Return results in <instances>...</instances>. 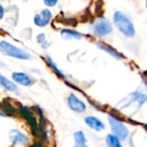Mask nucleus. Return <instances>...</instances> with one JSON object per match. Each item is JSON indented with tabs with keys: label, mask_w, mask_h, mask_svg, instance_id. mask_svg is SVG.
Masks as SVG:
<instances>
[{
	"label": "nucleus",
	"mask_w": 147,
	"mask_h": 147,
	"mask_svg": "<svg viewBox=\"0 0 147 147\" xmlns=\"http://www.w3.org/2000/svg\"><path fill=\"white\" fill-rule=\"evenodd\" d=\"M114 21L119 30L127 37H133L135 34V28L132 21L122 12L116 11L114 16Z\"/></svg>",
	"instance_id": "1"
},
{
	"label": "nucleus",
	"mask_w": 147,
	"mask_h": 147,
	"mask_svg": "<svg viewBox=\"0 0 147 147\" xmlns=\"http://www.w3.org/2000/svg\"><path fill=\"white\" fill-rule=\"evenodd\" d=\"M0 48H1V52L7 55V56H10L13 58H16L19 59H30V55L26 53L25 51L11 45L10 43L2 40L0 43Z\"/></svg>",
	"instance_id": "2"
},
{
	"label": "nucleus",
	"mask_w": 147,
	"mask_h": 147,
	"mask_svg": "<svg viewBox=\"0 0 147 147\" xmlns=\"http://www.w3.org/2000/svg\"><path fill=\"white\" fill-rule=\"evenodd\" d=\"M108 119H109V122L110 124L113 134L121 140H126L129 134L127 127L121 121L117 120L116 118L111 115H109Z\"/></svg>",
	"instance_id": "3"
},
{
	"label": "nucleus",
	"mask_w": 147,
	"mask_h": 147,
	"mask_svg": "<svg viewBox=\"0 0 147 147\" xmlns=\"http://www.w3.org/2000/svg\"><path fill=\"white\" fill-rule=\"evenodd\" d=\"M94 33L98 36H104L110 34L113 30L111 23L106 18L98 19L93 25Z\"/></svg>",
	"instance_id": "4"
},
{
	"label": "nucleus",
	"mask_w": 147,
	"mask_h": 147,
	"mask_svg": "<svg viewBox=\"0 0 147 147\" xmlns=\"http://www.w3.org/2000/svg\"><path fill=\"white\" fill-rule=\"evenodd\" d=\"M129 97L131 99L127 102V104L124 107H126L127 105H129L133 102H138L139 104L141 106L144 102H146L147 101V86H145V85L140 86L135 92L131 94Z\"/></svg>",
	"instance_id": "5"
},
{
	"label": "nucleus",
	"mask_w": 147,
	"mask_h": 147,
	"mask_svg": "<svg viewBox=\"0 0 147 147\" xmlns=\"http://www.w3.org/2000/svg\"><path fill=\"white\" fill-rule=\"evenodd\" d=\"M51 18H52L51 11L47 9H45L40 13L35 15V16L34 17V22L35 25L39 27H45L49 23Z\"/></svg>",
	"instance_id": "6"
},
{
	"label": "nucleus",
	"mask_w": 147,
	"mask_h": 147,
	"mask_svg": "<svg viewBox=\"0 0 147 147\" xmlns=\"http://www.w3.org/2000/svg\"><path fill=\"white\" fill-rule=\"evenodd\" d=\"M21 113H22V116H23L24 118L27 119V121H28L29 126L31 127L33 134L35 135V136H38L39 134H40V128H39V126H38L37 122H36L35 118L28 111V109H27L26 108H23V107H22V109H21Z\"/></svg>",
	"instance_id": "7"
},
{
	"label": "nucleus",
	"mask_w": 147,
	"mask_h": 147,
	"mask_svg": "<svg viewBox=\"0 0 147 147\" xmlns=\"http://www.w3.org/2000/svg\"><path fill=\"white\" fill-rule=\"evenodd\" d=\"M68 105L73 111L78 113L84 112L86 109V105L73 94H71L68 97Z\"/></svg>",
	"instance_id": "8"
},
{
	"label": "nucleus",
	"mask_w": 147,
	"mask_h": 147,
	"mask_svg": "<svg viewBox=\"0 0 147 147\" xmlns=\"http://www.w3.org/2000/svg\"><path fill=\"white\" fill-rule=\"evenodd\" d=\"M9 140L15 145H24L28 142V138L18 130L9 131Z\"/></svg>",
	"instance_id": "9"
},
{
	"label": "nucleus",
	"mask_w": 147,
	"mask_h": 147,
	"mask_svg": "<svg viewBox=\"0 0 147 147\" xmlns=\"http://www.w3.org/2000/svg\"><path fill=\"white\" fill-rule=\"evenodd\" d=\"M85 123L92 129L96 131H102L104 129V124L97 118L94 116H88L84 119Z\"/></svg>",
	"instance_id": "10"
},
{
	"label": "nucleus",
	"mask_w": 147,
	"mask_h": 147,
	"mask_svg": "<svg viewBox=\"0 0 147 147\" xmlns=\"http://www.w3.org/2000/svg\"><path fill=\"white\" fill-rule=\"evenodd\" d=\"M12 78L15 81L24 86H28L32 84V79L28 75L22 72H14L12 74Z\"/></svg>",
	"instance_id": "11"
},
{
	"label": "nucleus",
	"mask_w": 147,
	"mask_h": 147,
	"mask_svg": "<svg viewBox=\"0 0 147 147\" xmlns=\"http://www.w3.org/2000/svg\"><path fill=\"white\" fill-rule=\"evenodd\" d=\"M97 47L101 49H102L103 51H105L106 53H108L109 54H110L111 56H113L114 58L115 59H121L123 58V56L119 53L117 52L115 49H114L113 47L108 46L107 44H104V43H97Z\"/></svg>",
	"instance_id": "12"
},
{
	"label": "nucleus",
	"mask_w": 147,
	"mask_h": 147,
	"mask_svg": "<svg viewBox=\"0 0 147 147\" xmlns=\"http://www.w3.org/2000/svg\"><path fill=\"white\" fill-rule=\"evenodd\" d=\"M0 83H1V85L7 90H9V91H16L17 90V86L12 83L11 81L8 80L7 78H5L3 76H1L0 77Z\"/></svg>",
	"instance_id": "13"
},
{
	"label": "nucleus",
	"mask_w": 147,
	"mask_h": 147,
	"mask_svg": "<svg viewBox=\"0 0 147 147\" xmlns=\"http://www.w3.org/2000/svg\"><path fill=\"white\" fill-rule=\"evenodd\" d=\"M74 140L77 146H86V138L83 132L78 131L74 134Z\"/></svg>",
	"instance_id": "14"
},
{
	"label": "nucleus",
	"mask_w": 147,
	"mask_h": 147,
	"mask_svg": "<svg viewBox=\"0 0 147 147\" xmlns=\"http://www.w3.org/2000/svg\"><path fill=\"white\" fill-rule=\"evenodd\" d=\"M61 35L65 39H77V40H80L82 38V35L79 33L72 31V30H68V29L62 30L61 31Z\"/></svg>",
	"instance_id": "15"
},
{
	"label": "nucleus",
	"mask_w": 147,
	"mask_h": 147,
	"mask_svg": "<svg viewBox=\"0 0 147 147\" xmlns=\"http://www.w3.org/2000/svg\"><path fill=\"white\" fill-rule=\"evenodd\" d=\"M120 140V139H119L117 136H115V134H114V135L109 134V135H108V136H107V138H106V141H107L108 146L111 147L121 146V143H120V140Z\"/></svg>",
	"instance_id": "16"
},
{
	"label": "nucleus",
	"mask_w": 147,
	"mask_h": 147,
	"mask_svg": "<svg viewBox=\"0 0 147 147\" xmlns=\"http://www.w3.org/2000/svg\"><path fill=\"white\" fill-rule=\"evenodd\" d=\"M48 60H49V61H48V63H49V65H50V66H51V67H52V68L54 70V71H55V72H56L58 75H59L60 77H64V74H63V73H62V72H61V71H59V70L57 68V67H56V65H54V63H53V61H52L50 59H48Z\"/></svg>",
	"instance_id": "17"
},
{
	"label": "nucleus",
	"mask_w": 147,
	"mask_h": 147,
	"mask_svg": "<svg viewBox=\"0 0 147 147\" xmlns=\"http://www.w3.org/2000/svg\"><path fill=\"white\" fill-rule=\"evenodd\" d=\"M58 0H44V3L47 6H49V7H53L54 6L56 3H57Z\"/></svg>",
	"instance_id": "18"
},
{
	"label": "nucleus",
	"mask_w": 147,
	"mask_h": 147,
	"mask_svg": "<svg viewBox=\"0 0 147 147\" xmlns=\"http://www.w3.org/2000/svg\"><path fill=\"white\" fill-rule=\"evenodd\" d=\"M0 8H1V16H0V17H1V18H3V13H4V9H3V7L2 5H1V7H0Z\"/></svg>",
	"instance_id": "19"
},
{
	"label": "nucleus",
	"mask_w": 147,
	"mask_h": 147,
	"mask_svg": "<svg viewBox=\"0 0 147 147\" xmlns=\"http://www.w3.org/2000/svg\"><path fill=\"white\" fill-rule=\"evenodd\" d=\"M146 8H147V0H146Z\"/></svg>",
	"instance_id": "20"
}]
</instances>
